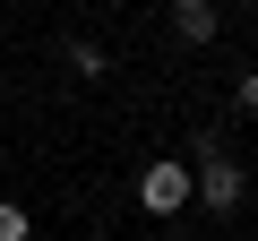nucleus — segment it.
I'll use <instances>...</instances> for the list:
<instances>
[{
  "label": "nucleus",
  "instance_id": "nucleus-5",
  "mask_svg": "<svg viewBox=\"0 0 258 241\" xmlns=\"http://www.w3.org/2000/svg\"><path fill=\"white\" fill-rule=\"evenodd\" d=\"M35 224H26V207H9V198H0V241H26Z\"/></svg>",
  "mask_w": 258,
  "mask_h": 241
},
{
  "label": "nucleus",
  "instance_id": "nucleus-2",
  "mask_svg": "<svg viewBox=\"0 0 258 241\" xmlns=\"http://www.w3.org/2000/svg\"><path fill=\"white\" fill-rule=\"evenodd\" d=\"M198 207H241V164L224 155V138H198Z\"/></svg>",
  "mask_w": 258,
  "mask_h": 241
},
{
  "label": "nucleus",
  "instance_id": "nucleus-1",
  "mask_svg": "<svg viewBox=\"0 0 258 241\" xmlns=\"http://www.w3.org/2000/svg\"><path fill=\"white\" fill-rule=\"evenodd\" d=\"M189 198H198V172H189L181 155H164V164H147V181H138V207H147V215H181Z\"/></svg>",
  "mask_w": 258,
  "mask_h": 241
},
{
  "label": "nucleus",
  "instance_id": "nucleus-6",
  "mask_svg": "<svg viewBox=\"0 0 258 241\" xmlns=\"http://www.w3.org/2000/svg\"><path fill=\"white\" fill-rule=\"evenodd\" d=\"M241 112H258V69H241Z\"/></svg>",
  "mask_w": 258,
  "mask_h": 241
},
{
  "label": "nucleus",
  "instance_id": "nucleus-3",
  "mask_svg": "<svg viewBox=\"0 0 258 241\" xmlns=\"http://www.w3.org/2000/svg\"><path fill=\"white\" fill-rule=\"evenodd\" d=\"M215 26H224V18L207 9V0H172V35H181V43H215Z\"/></svg>",
  "mask_w": 258,
  "mask_h": 241
},
{
  "label": "nucleus",
  "instance_id": "nucleus-4",
  "mask_svg": "<svg viewBox=\"0 0 258 241\" xmlns=\"http://www.w3.org/2000/svg\"><path fill=\"white\" fill-rule=\"evenodd\" d=\"M69 69H78V78H103V69H112V61H103V52H95V43H69Z\"/></svg>",
  "mask_w": 258,
  "mask_h": 241
}]
</instances>
